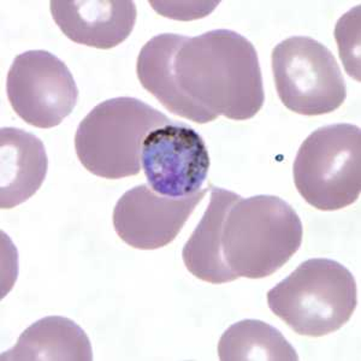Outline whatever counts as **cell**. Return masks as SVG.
<instances>
[{
	"instance_id": "6da1fadb",
	"label": "cell",
	"mask_w": 361,
	"mask_h": 361,
	"mask_svg": "<svg viewBox=\"0 0 361 361\" xmlns=\"http://www.w3.org/2000/svg\"><path fill=\"white\" fill-rule=\"evenodd\" d=\"M136 75L168 111L195 123L253 118L265 102L257 49L228 29L159 34L140 51Z\"/></svg>"
},
{
	"instance_id": "7a4b0ae2",
	"label": "cell",
	"mask_w": 361,
	"mask_h": 361,
	"mask_svg": "<svg viewBox=\"0 0 361 361\" xmlns=\"http://www.w3.org/2000/svg\"><path fill=\"white\" fill-rule=\"evenodd\" d=\"M295 209L275 195L240 197L223 224L222 253L236 277L258 279L283 267L302 243Z\"/></svg>"
},
{
	"instance_id": "3957f363",
	"label": "cell",
	"mask_w": 361,
	"mask_h": 361,
	"mask_svg": "<svg viewBox=\"0 0 361 361\" xmlns=\"http://www.w3.org/2000/svg\"><path fill=\"white\" fill-rule=\"evenodd\" d=\"M267 304L301 336H325L340 330L353 316L357 283L342 264L310 259L267 293Z\"/></svg>"
},
{
	"instance_id": "277c9868",
	"label": "cell",
	"mask_w": 361,
	"mask_h": 361,
	"mask_svg": "<svg viewBox=\"0 0 361 361\" xmlns=\"http://www.w3.org/2000/svg\"><path fill=\"white\" fill-rule=\"evenodd\" d=\"M173 122L139 99H109L81 121L75 134L76 154L95 176L106 180L136 176L146 136Z\"/></svg>"
},
{
	"instance_id": "5b68a950",
	"label": "cell",
	"mask_w": 361,
	"mask_h": 361,
	"mask_svg": "<svg viewBox=\"0 0 361 361\" xmlns=\"http://www.w3.org/2000/svg\"><path fill=\"white\" fill-rule=\"evenodd\" d=\"M293 177L314 209L336 211L354 204L361 192L360 128L338 123L317 129L300 146Z\"/></svg>"
},
{
	"instance_id": "8992f818",
	"label": "cell",
	"mask_w": 361,
	"mask_h": 361,
	"mask_svg": "<svg viewBox=\"0 0 361 361\" xmlns=\"http://www.w3.org/2000/svg\"><path fill=\"white\" fill-rule=\"evenodd\" d=\"M279 99L288 110L320 116L337 110L347 98L345 78L335 56L312 37H292L271 54Z\"/></svg>"
},
{
	"instance_id": "52a82bcc",
	"label": "cell",
	"mask_w": 361,
	"mask_h": 361,
	"mask_svg": "<svg viewBox=\"0 0 361 361\" xmlns=\"http://www.w3.org/2000/svg\"><path fill=\"white\" fill-rule=\"evenodd\" d=\"M8 99L25 123L49 129L73 112L78 88L66 63L44 49L18 54L6 78Z\"/></svg>"
},
{
	"instance_id": "ba28073f",
	"label": "cell",
	"mask_w": 361,
	"mask_h": 361,
	"mask_svg": "<svg viewBox=\"0 0 361 361\" xmlns=\"http://www.w3.org/2000/svg\"><path fill=\"white\" fill-rule=\"evenodd\" d=\"M141 165L154 192L178 199L202 190L211 160L202 135L187 124L173 122L146 136Z\"/></svg>"
},
{
	"instance_id": "9c48e42d",
	"label": "cell",
	"mask_w": 361,
	"mask_h": 361,
	"mask_svg": "<svg viewBox=\"0 0 361 361\" xmlns=\"http://www.w3.org/2000/svg\"><path fill=\"white\" fill-rule=\"evenodd\" d=\"M209 188L187 197H169L149 185L129 189L116 204L112 222L119 238L136 250H152L173 243Z\"/></svg>"
},
{
	"instance_id": "30bf717a",
	"label": "cell",
	"mask_w": 361,
	"mask_h": 361,
	"mask_svg": "<svg viewBox=\"0 0 361 361\" xmlns=\"http://www.w3.org/2000/svg\"><path fill=\"white\" fill-rule=\"evenodd\" d=\"M54 22L71 42L99 49L126 42L136 23L137 10L130 0H54Z\"/></svg>"
},
{
	"instance_id": "8fae6325",
	"label": "cell",
	"mask_w": 361,
	"mask_h": 361,
	"mask_svg": "<svg viewBox=\"0 0 361 361\" xmlns=\"http://www.w3.org/2000/svg\"><path fill=\"white\" fill-rule=\"evenodd\" d=\"M0 207L10 209L33 197L45 180L49 158L37 136L20 128L0 130Z\"/></svg>"
},
{
	"instance_id": "7c38bea8",
	"label": "cell",
	"mask_w": 361,
	"mask_h": 361,
	"mask_svg": "<svg viewBox=\"0 0 361 361\" xmlns=\"http://www.w3.org/2000/svg\"><path fill=\"white\" fill-rule=\"evenodd\" d=\"M209 200L202 219L182 250L187 270L197 279L212 284L229 283L236 279L226 267L222 253L223 224L231 205L240 195L209 185Z\"/></svg>"
},
{
	"instance_id": "4fadbf2b",
	"label": "cell",
	"mask_w": 361,
	"mask_h": 361,
	"mask_svg": "<svg viewBox=\"0 0 361 361\" xmlns=\"http://www.w3.org/2000/svg\"><path fill=\"white\" fill-rule=\"evenodd\" d=\"M1 361H90L93 350L87 334L75 322L51 316L37 320L21 334Z\"/></svg>"
},
{
	"instance_id": "5bb4252c",
	"label": "cell",
	"mask_w": 361,
	"mask_h": 361,
	"mask_svg": "<svg viewBox=\"0 0 361 361\" xmlns=\"http://www.w3.org/2000/svg\"><path fill=\"white\" fill-rule=\"evenodd\" d=\"M222 361H296L295 349L277 329L265 322L245 319L226 329L218 343Z\"/></svg>"
}]
</instances>
